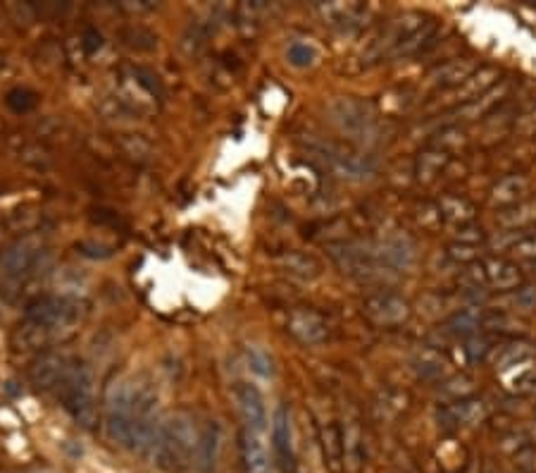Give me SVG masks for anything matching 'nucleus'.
<instances>
[{"label": "nucleus", "instance_id": "obj_1", "mask_svg": "<svg viewBox=\"0 0 536 473\" xmlns=\"http://www.w3.org/2000/svg\"><path fill=\"white\" fill-rule=\"evenodd\" d=\"M105 428L110 440L122 448L153 454L163 428L158 395L141 383L114 385L105 402Z\"/></svg>", "mask_w": 536, "mask_h": 473}, {"label": "nucleus", "instance_id": "obj_2", "mask_svg": "<svg viewBox=\"0 0 536 473\" xmlns=\"http://www.w3.org/2000/svg\"><path fill=\"white\" fill-rule=\"evenodd\" d=\"M198 445H201V430H198L194 416L179 411L170 421H163L151 457L158 467L167 468V471H184L191 464H196Z\"/></svg>", "mask_w": 536, "mask_h": 473}, {"label": "nucleus", "instance_id": "obj_3", "mask_svg": "<svg viewBox=\"0 0 536 473\" xmlns=\"http://www.w3.org/2000/svg\"><path fill=\"white\" fill-rule=\"evenodd\" d=\"M57 399L65 407V411L74 418L84 428H94L98 407H95V387L94 376L89 366L79 361H67L65 371L55 385Z\"/></svg>", "mask_w": 536, "mask_h": 473}, {"label": "nucleus", "instance_id": "obj_4", "mask_svg": "<svg viewBox=\"0 0 536 473\" xmlns=\"http://www.w3.org/2000/svg\"><path fill=\"white\" fill-rule=\"evenodd\" d=\"M465 285L470 289H493V292H512L522 285V270L518 263L508 261V258H481V261L467 266Z\"/></svg>", "mask_w": 536, "mask_h": 473}, {"label": "nucleus", "instance_id": "obj_5", "mask_svg": "<svg viewBox=\"0 0 536 473\" xmlns=\"http://www.w3.org/2000/svg\"><path fill=\"white\" fill-rule=\"evenodd\" d=\"M362 314L379 327L403 326L411 318V304L393 292H377L362 301Z\"/></svg>", "mask_w": 536, "mask_h": 473}, {"label": "nucleus", "instance_id": "obj_6", "mask_svg": "<svg viewBox=\"0 0 536 473\" xmlns=\"http://www.w3.org/2000/svg\"><path fill=\"white\" fill-rule=\"evenodd\" d=\"M272 452H274V464L282 473H296V445H293V426H291V414L286 407H279L272 418Z\"/></svg>", "mask_w": 536, "mask_h": 473}, {"label": "nucleus", "instance_id": "obj_7", "mask_svg": "<svg viewBox=\"0 0 536 473\" xmlns=\"http://www.w3.org/2000/svg\"><path fill=\"white\" fill-rule=\"evenodd\" d=\"M29 320L34 326H41L45 330H55V327L72 326L79 316V307L70 299H60V297H44V299L34 301L29 311Z\"/></svg>", "mask_w": 536, "mask_h": 473}, {"label": "nucleus", "instance_id": "obj_8", "mask_svg": "<svg viewBox=\"0 0 536 473\" xmlns=\"http://www.w3.org/2000/svg\"><path fill=\"white\" fill-rule=\"evenodd\" d=\"M496 84H499V70L491 67V65H481L480 70L474 72L472 77H467L461 86H455V89L451 91H443L442 108L453 110L458 108V106H465V103L474 101V98L484 96L486 91H491Z\"/></svg>", "mask_w": 536, "mask_h": 473}, {"label": "nucleus", "instance_id": "obj_9", "mask_svg": "<svg viewBox=\"0 0 536 473\" xmlns=\"http://www.w3.org/2000/svg\"><path fill=\"white\" fill-rule=\"evenodd\" d=\"M481 65L477 63L470 55H462V58H451L446 63L436 65L434 70L427 75V84L436 91H451L455 86H461L467 77H472L474 72L480 70Z\"/></svg>", "mask_w": 536, "mask_h": 473}, {"label": "nucleus", "instance_id": "obj_10", "mask_svg": "<svg viewBox=\"0 0 536 473\" xmlns=\"http://www.w3.org/2000/svg\"><path fill=\"white\" fill-rule=\"evenodd\" d=\"M486 418V404L481 399H455L453 404H446L442 411H439V421H442L443 428L448 430H461V428H472L477 423H481Z\"/></svg>", "mask_w": 536, "mask_h": 473}, {"label": "nucleus", "instance_id": "obj_11", "mask_svg": "<svg viewBox=\"0 0 536 473\" xmlns=\"http://www.w3.org/2000/svg\"><path fill=\"white\" fill-rule=\"evenodd\" d=\"M508 94V86L505 84H496L491 91H486L484 96L474 98V101L465 103V106H458L453 110H446V120H442V125H461V122H470V120H480V117L489 116L501 101Z\"/></svg>", "mask_w": 536, "mask_h": 473}, {"label": "nucleus", "instance_id": "obj_12", "mask_svg": "<svg viewBox=\"0 0 536 473\" xmlns=\"http://www.w3.org/2000/svg\"><path fill=\"white\" fill-rule=\"evenodd\" d=\"M239 467L241 473H272V461L260 433L243 428L239 435Z\"/></svg>", "mask_w": 536, "mask_h": 473}, {"label": "nucleus", "instance_id": "obj_13", "mask_svg": "<svg viewBox=\"0 0 536 473\" xmlns=\"http://www.w3.org/2000/svg\"><path fill=\"white\" fill-rule=\"evenodd\" d=\"M236 399H239L246 428L253 433H263L267 428V407L263 392L251 383H239L236 385Z\"/></svg>", "mask_w": 536, "mask_h": 473}, {"label": "nucleus", "instance_id": "obj_14", "mask_svg": "<svg viewBox=\"0 0 536 473\" xmlns=\"http://www.w3.org/2000/svg\"><path fill=\"white\" fill-rule=\"evenodd\" d=\"M530 194V177L522 173H512L501 177L496 185L489 189V204L493 208H508V206H515L520 201H524Z\"/></svg>", "mask_w": 536, "mask_h": 473}, {"label": "nucleus", "instance_id": "obj_15", "mask_svg": "<svg viewBox=\"0 0 536 473\" xmlns=\"http://www.w3.org/2000/svg\"><path fill=\"white\" fill-rule=\"evenodd\" d=\"M41 257V242L38 239H22L15 247L5 251V257L0 261V268L7 277H19L29 273L36 258Z\"/></svg>", "mask_w": 536, "mask_h": 473}, {"label": "nucleus", "instance_id": "obj_16", "mask_svg": "<svg viewBox=\"0 0 536 473\" xmlns=\"http://www.w3.org/2000/svg\"><path fill=\"white\" fill-rule=\"evenodd\" d=\"M320 445L324 454V464L332 473H343V440H341V428L334 421L320 423Z\"/></svg>", "mask_w": 536, "mask_h": 473}, {"label": "nucleus", "instance_id": "obj_17", "mask_svg": "<svg viewBox=\"0 0 536 473\" xmlns=\"http://www.w3.org/2000/svg\"><path fill=\"white\" fill-rule=\"evenodd\" d=\"M289 330L296 339H301L303 345H317L327 337V326L313 311H293L289 318Z\"/></svg>", "mask_w": 536, "mask_h": 473}, {"label": "nucleus", "instance_id": "obj_18", "mask_svg": "<svg viewBox=\"0 0 536 473\" xmlns=\"http://www.w3.org/2000/svg\"><path fill=\"white\" fill-rule=\"evenodd\" d=\"M496 223L508 232H522L530 230L536 223V198H524L520 204L501 208L496 213Z\"/></svg>", "mask_w": 536, "mask_h": 473}, {"label": "nucleus", "instance_id": "obj_19", "mask_svg": "<svg viewBox=\"0 0 536 473\" xmlns=\"http://www.w3.org/2000/svg\"><path fill=\"white\" fill-rule=\"evenodd\" d=\"M436 208H439V217H442V220L461 225V227L462 225L472 223L474 216H477V208H474L472 201L465 196H458V194H443V196L439 198Z\"/></svg>", "mask_w": 536, "mask_h": 473}, {"label": "nucleus", "instance_id": "obj_20", "mask_svg": "<svg viewBox=\"0 0 536 473\" xmlns=\"http://www.w3.org/2000/svg\"><path fill=\"white\" fill-rule=\"evenodd\" d=\"M341 440H343V464L351 471H360L365 461V448H362V433H360L358 421L346 418L341 426Z\"/></svg>", "mask_w": 536, "mask_h": 473}, {"label": "nucleus", "instance_id": "obj_21", "mask_svg": "<svg viewBox=\"0 0 536 473\" xmlns=\"http://www.w3.org/2000/svg\"><path fill=\"white\" fill-rule=\"evenodd\" d=\"M481 318H484V308L480 307H465L458 308L448 316L446 333L453 337H472L481 333Z\"/></svg>", "mask_w": 536, "mask_h": 473}, {"label": "nucleus", "instance_id": "obj_22", "mask_svg": "<svg viewBox=\"0 0 536 473\" xmlns=\"http://www.w3.org/2000/svg\"><path fill=\"white\" fill-rule=\"evenodd\" d=\"M534 357V349L527 342H511V345L493 347L491 354L486 361H491L499 371H508V368H515V366L527 364L530 358Z\"/></svg>", "mask_w": 536, "mask_h": 473}, {"label": "nucleus", "instance_id": "obj_23", "mask_svg": "<svg viewBox=\"0 0 536 473\" xmlns=\"http://www.w3.org/2000/svg\"><path fill=\"white\" fill-rule=\"evenodd\" d=\"M217 454H220V426L210 421L205 428L201 430V445H198L196 454V467L203 473H213L214 464H217Z\"/></svg>", "mask_w": 536, "mask_h": 473}, {"label": "nucleus", "instance_id": "obj_24", "mask_svg": "<svg viewBox=\"0 0 536 473\" xmlns=\"http://www.w3.org/2000/svg\"><path fill=\"white\" fill-rule=\"evenodd\" d=\"M448 163H451V154H446L442 148L429 146L417 158V177L422 179V182H432L436 175H442L446 170Z\"/></svg>", "mask_w": 536, "mask_h": 473}, {"label": "nucleus", "instance_id": "obj_25", "mask_svg": "<svg viewBox=\"0 0 536 473\" xmlns=\"http://www.w3.org/2000/svg\"><path fill=\"white\" fill-rule=\"evenodd\" d=\"M412 364H415V368L420 371L422 377H442V380L448 377V361L442 354L436 352V349H422V352H417Z\"/></svg>", "mask_w": 536, "mask_h": 473}, {"label": "nucleus", "instance_id": "obj_26", "mask_svg": "<svg viewBox=\"0 0 536 473\" xmlns=\"http://www.w3.org/2000/svg\"><path fill=\"white\" fill-rule=\"evenodd\" d=\"M434 32H436V22H424V25L417 29V32H412L411 36L403 41V44L398 45L392 55L393 58H408V55H412V53L422 51V45L427 44V41H432Z\"/></svg>", "mask_w": 536, "mask_h": 473}, {"label": "nucleus", "instance_id": "obj_27", "mask_svg": "<svg viewBox=\"0 0 536 473\" xmlns=\"http://www.w3.org/2000/svg\"><path fill=\"white\" fill-rule=\"evenodd\" d=\"M467 144V132L461 127V125H442V129L434 135V141H432V146L442 148L446 154L455 151V148H461Z\"/></svg>", "mask_w": 536, "mask_h": 473}, {"label": "nucleus", "instance_id": "obj_28", "mask_svg": "<svg viewBox=\"0 0 536 473\" xmlns=\"http://www.w3.org/2000/svg\"><path fill=\"white\" fill-rule=\"evenodd\" d=\"M505 251H508L512 258H518V261L536 263V232H520L518 239H515Z\"/></svg>", "mask_w": 536, "mask_h": 473}, {"label": "nucleus", "instance_id": "obj_29", "mask_svg": "<svg viewBox=\"0 0 536 473\" xmlns=\"http://www.w3.org/2000/svg\"><path fill=\"white\" fill-rule=\"evenodd\" d=\"M508 390H511L512 395L520 397L536 395V366H530V368L515 373V376L508 380Z\"/></svg>", "mask_w": 536, "mask_h": 473}, {"label": "nucleus", "instance_id": "obj_30", "mask_svg": "<svg viewBox=\"0 0 536 473\" xmlns=\"http://www.w3.org/2000/svg\"><path fill=\"white\" fill-rule=\"evenodd\" d=\"M286 58L293 67H310V65L317 60L315 48L310 44H303V41H296V44L289 45V51H286Z\"/></svg>", "mask_w": 536, "mask_h": 473}, {"label": "nucleus", "instance_id": "obj_31", "mask_svg": "<svg viewBox=\"0 0 536 473\" xmlns=\"http://www.w3.org/2000/svg\"><path fill=\"white\" fill-rule=\"evenodd\" d=\"M508 307L512 311L527 314V311H536V287H518L511 292Z\"/></svg>", "mask_w": 536, "mask_h": 473}, {"label": "nucleus", "instance_id": "obj_32", "mask_svg": "<svg viewBox=\"0 0 536 473\" xmlns=\"http://www.w3.org/2000/svg\"><path fill=\"white\" fill-rule=\"evenodd\" d=\"M448 257L458 263H465V266H472V263L481 261L480 258V244H465V242H453L448 244Z\"/></svg>", "mask_w": 536, "mask_h": 473}, {"label": "nucleus", "instance_id": "obj_33", "mask_svg": "<svg viewBox=\"0 0 536 473\" xmlns=\"http://www.w3.org/2000/svg\"><path fill=\"white\" fill-rule=\"evenodd\" d=\"M512 132L518 136H534L536 135V101L530 103L522 113H518L512 122Z\"/></svg>", "mask_w": 536, "mask_h": 473}, {"label": "nucleus", "instance_id": "obj_34", "mask_svg": "<svg viewBox=\"0 0 536 473\" xmlns=\"http://www.w3.org/2000/svg\"><path fill=\"white\" fill-rule=\"evenodd\" d=\"M472 380L467 376H448L443 380V392L453 395L455 399H467V397L472 395Z\"/></svg>", "mask_w": 536, "mask_h": 473}, {"label": "nucleus", "instance_id": "obj_35", "mask_svg": "<svg viewBox=\"0 0 536 473\" xmlns=\"http://www.w3.org/2000/svg\"><path fill=\"white\" fill-rule=\"evenodd\" d=\"M515 461H518L520 473H536V448L534 445H524L515 452Z\"/></svg>", "mask_w": 536, "mask_h": 473}, {"label": "nucleus", "instance_id": "obj_36", "mask_svg": "<svg viewBox=\"0 0 536 473\" xmlns=\"http://www.w3.org/2000/svg\"><path fill=\"white\" fill-rule=\"evenodd\" d=\"M484 473H496V468L491 467V464H489V467H486V471Z\"/></svg>", "mask_w": 536, "mask_h": 473}]
</instances>
